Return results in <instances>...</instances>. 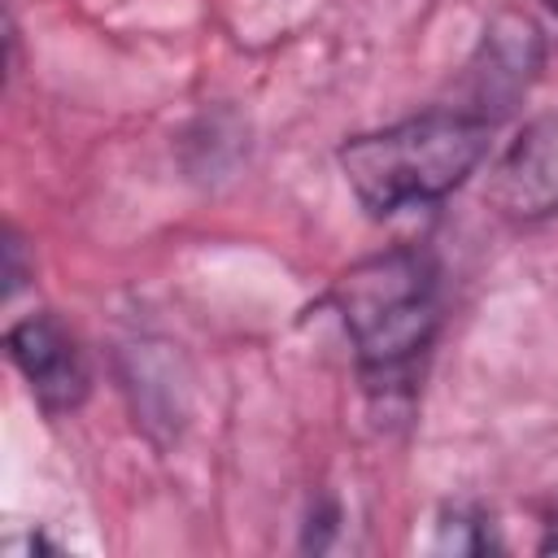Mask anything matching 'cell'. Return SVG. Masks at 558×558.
Wrapping results in <instances>:
<instances>
[{
    "label": "cell",
    "mask_w": 558,
    "mask_h": 558,
    "mask_svg": "<svg viewBox=\"0 0 558 558\" xmlns=\"http://www.w3.org/2000/svg\"><path fill=\"white\" fill-rule=\"evenodd\" d=\"M493 131L497 122L466 105H432L401 122L349 135L336 148V161L371 218H397L453 196L484 166Z\"/></svg>",
    "instance_id": "6da1fadb"
},
{
    "label": "cell",
    "mask_w": 558,
    "mask_h": 558,
    "mask_svg": "<svg viewBox=\"0 0 558 558\" xmlns=\"http://www.w3.org/2000/svg\"><path fill=\"white\" fill-rule=\"evenodd\" d=\"M22 279H26V266H22V240L9 231V235H4V292L13 296V292L22 288Z\"/></svg>",
    "instance_id": "52a82bcc"
},
{
    "label": "cell",
    "mask_w": 558,
    "mask_h": 558,
    "mask_svg": "<svg viewBox=\"0 0 558 558\" xmlns=\"http://www.w3.org/2000/svg\"><path fill=\"white\" fill-rule=\"evenodd\" d=\"M488 201L510 222L558 218V113L532 118L493 161Z\"/></svg>",
    "instance_id": "5b68a950"
},
{
    "label": "cell",
    "mask_w": 558,
    "mask_h": 558,
    "mask_svg": "<svg viewBox=\"0 0 558 558\" xmlns=\"http://www.w3.org/2000/svg\"><path fill=\"white\" fill-rule=\"evenodd\" d=\"M4 349H9V362L22 375L26 392L35 397V405L48 418L74 414L87 401V392H92L87 353L78 349L74 331L57 314L39 310V314L17 318L4 336Z\"/></svg>",
    "instance_id": "3957f363"
},
{
    "label": "cell",
    "mask_w": 558,
    "mask_h": 558,
    "mask_svg": "<svg viewBox=\"0 0 558 558\" xmlns=\"http://www.w3.org/2000/svg\"><path fill=\"white\" fill-rule=\"evenodd\" d=\"M331 305L353 344L362 384L371 392L405 388L445 318L440 262L418 244H392L353 262L336 279Z\"/></svg>",
    "instance_id": "7a4b0ae2"
},
{
    "label": "cell",
    "mask_w": 558,
    "mask_h": 558,
    "mask_svg": "<svg viewBox=\"0 0 558 558\" xmlns=\"http://www.w3.org/2000/svg\"><path fill=\"white\" fill-rule=\"evenodd\" d=\"M545 65V39L541 26L523 13H497L484 35L475 57L466 61V109L484 113L488 122H501L536 83Z\"/></svg>",
    "instance_id": "277c9868"
},
{
    "label": "cell",
    "mask_w": 558,
    "mask_h": 558,
    "mask_svg": "<svg viewBox=\"0 0 558 558\" xmlns=\"http://www.w3.org/2000/svg\"><path fill=\"white\" fill-rule=\"evenodd\" d=\"M545 9H549V13H554V17H558V0H545Z\"/></svg>",
    "instance_id": "ba28073f"
},
{
    "label": "cell",
    "mask_w": 558,
    "mask_h": 558,
    "mask_svg": "<svg viewBox=\"0 0 558 558\" xmlns=\"http://www.w3.org/2000/svg\"><path fill=\"white\" fill-rule=\"evenodd\" d=\"M436 549H453V554H484V549H497L493 541V523L484 510L475 506H449L436 523Z\"/></svg>",
    "instance_id": "8992f818"
}]
</instances>
